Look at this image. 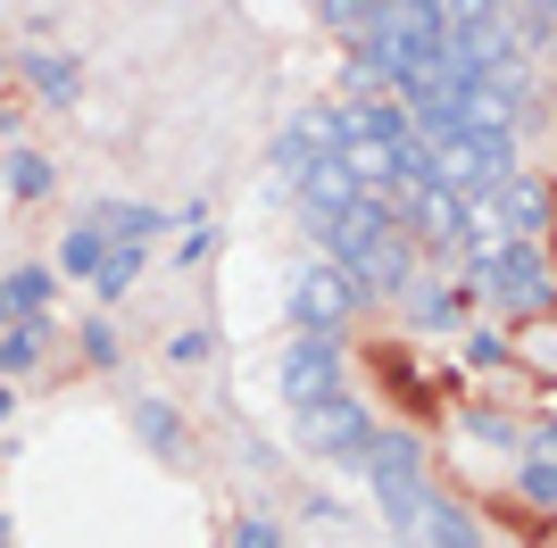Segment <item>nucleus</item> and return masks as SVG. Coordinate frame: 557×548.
Instances as JSON below:
<instances>
[{"label": "nucleus", "instance_id": "22", "mask_svg": "<svg viewBox=\"0 0 557 548\" xmlns=\"http://www.w3.org/2000/svg\"><path fill=\"white\" fill-rule=\"evenodd\" d=\"M458 433H466V440H483V449H499V457L524 449V433H516L508 415H491V408H458Z\"/></svg>", "mask_w": 557, "mask_h": 548}, {"label": "nucleus", "instance_id": "6", "mask_svg": "<svg viewBox=\"0 0 557 548\" xmlns=\"http://www.w3.org/2000/svg\"><path fill=\"white\" fill-rule=\"evenodd\" d=\"M399 225L417 233L424 250H466V191H449V183H424V191H399Z\"/></svg>", "mask_w": 557, "mask_h": 548}, {"label": "nucleus", "instance_id": "1", "mask_svg": "<svg viewBox=\"0 0 557 548\" xmlns=\"http://www.w3.org/2000/svg\"><path fill=\"white\" fill-rule=\"evenodd\" d=\"M466 291L491 299V316H549V308H557V258H549V241H508L499 258H483V266L466 274Z\"/></svg>", "mask_w": 557, "mask_h": 548}, {"label": "nucleus", "instance_id": "24", "mask_svg": "<svg viewBox=\"0 0 557 548\" xmlns=\"http://www.w3.org/2000/svg\"><path fill=\"white\" fill-rule=\"evenodd\" d=\"M134 274H141V241H116V250L100 258L92 291H100V299H116V291H134Z\"/></svg>", "mask_w": 557, "mask_h": 548}, {"label": "nucleus", "instance_id": "15", "mask_svg": "<svg viewBox=\"0 0 557 548\" xmlns=\"http://www.w3.org/2000/svg\"><path fill=\"white\" fill-rule=\"evenodd\" d=\"M42 341H50V316H9V333H0L9 383H25V365H42Z\"/></svg>", "mask_w": 557, "mask_h": 548}, {"label": "nucleus", "instance_id": "10", "mask_svg": "<svg viewBox=\"0 0 557 548\" xmlns=\"http://www.w3.org/2000/svg\"><path fill=\"white\" fill-rule=\"evenodd\" d=\"M399 308H408V324H417V333H449V341H458L466 324H458V308H466V291L458 283H408V291H399Z\"/></svg>", "mask_w": 557, "mask_h": 548}, {"label": "nucleus", "instance_id": "30", "mask_svg": "<svg viewBox=\"0 0 557 548\" xmlns=\"http://www.w3.org/2000/svg\"><path fill=\"white\" fill-rule=\"evenodd\" d=\"M209 333H200V324H191V333H175V341H166V358H175V365H200V358H209Z\"/></svg>", "mask_w": 557, "mask_h": 548}, {"label": "nucleus", "instance_id": "33", "mask_svg": "<svg viewBox=\"0 0 557 548\" xmlns=\"http://www.w3.org/2000/svg\"><path fill=\"white\" fill-rule=\"evenodd\" d=\"M549 548H557V532H549Z\"/></svg>", "mask_w": 557, "mask_h": 548}, {"label": "nucleus", "instance_id": "28", "mask_svg": "<svg viewBox=\"0 0 557 548\" xmlns=\"http://www.w3.org/2000/svg\"><path fill=\"white\" fill-rule=\"evenodd\" d=\"M225 540H233V548H283V532L267 524V515H242V524H233Z\"/></svg>", "mask_w": 557, "mask_h": 548}, {"label": "nucleus", "instance_id": "27", "mask_svg": "<svg viewBox=\"0 0 557 548\" xmlns=\"http://www.w3.org/2000/svg\"><path fill=\"white\" fill-rule=\"evenodd\" d=\"M308 166H317V141H308L300 125H283V141H275V175H292V183H300Z\"/></svg>", "mask_w": 557, "mask_h": 548}, {"label": "nucleus", "instance_id": "21", "mask_svg": "<svg viewBox=\"0 0 557 548\" xmlns=\"http://www.w3.org/2000/svg\"><path fill=\"white\" fill-rule=\"evenodd\" d=\"M325 25L342 42H374V25H383V0H325Z\"/></svg>", "mask_w": 557, "mask_h": 548}, {"label": "nucleus", "instance_id": "13", "mask_svg": "<svg viewBox=\"0 0 557 548\" xmlns=\"http://www.w3.org/2000/svg\"><path fill=\"white\" fill-rule=\"evenodd\" d=\"M125 415H134V440H141L150 457H184V415L166 408V399H134Z\"/></svg>", "mask_w": 557, "mask_h": 548}, {"label": "nucleus", "instance_id": "16", "mask_svg": "<svg viewBox=\"0 0 557 548\" xmlns=\"http://www.w3.org/2000/svg\"><path fill=\"white\" fill-rule=\"evenodd\" d=\"M516 365L541 374V383H557V308H549V316H524V333H516Z\"/></svg>", "mask_w": 557, "mask_h": 548}, {"label": "nucleus", "instance_id": "9", "mask_svg": "<svg viewBox=\"0 0 557 548\" xmlns=\"http://www.w3.org/2000/svg\"><path fill=\"white\" fill-rule=\"evenodd\" d=\"M499 216H508L516 241H549V225H557V191H549L541 175H516L508 191H499Z\"/></svg>", "mask_w": 557, "mask_h": 548}, {"label": "nucleus", "instance_id": "26", "mask_svg": "<svg viewBox=\"0 0 557 548\" xmlns=\"http://www.w3.org/2000/svg\"><path fill=\"white\" fill-rule=\"evenodd\" d=\"M75 349H84V365H100V374H109V365L125 358V341H116V324H109V316H92V324H84V333H75Z\"/></svg>", "mask_w": 557, "mask_h": 548}, {"label": "nucleus", "instance_id": "3", "mask_svg": "<svg viewBox=\"0 0 557 548\" xmlns=\"http://www.w3.org/2000/svg\"><path fill=\"white\" fill-rule=\"evenodd\" d=\"M283 299H292V316H300V333H325V341H342L349 333V316H358V274L342 266V258H300L292 266V283H283Z\"/></svg>", "mask_w": 557, "mask_h": 548}, {"label": "nucleus", "instance_id": "29", "mask_svg": "<svg viewBox=\"0 0 557 548\" xmlns=\"http://www.w3.org/2000/svg\"><path fill=\"white\" fill-rule=\"evenodd\" d=\"M433 9L449 17V34H458V25H483V17H499V0H433Z\"/></svg>", "mask_w": 557, "mask_h": 548}, {"label": "nucleus", "instance_id": "12", "mask_svg": "<svg viewBox=\"0 0 557 548\" xmlns=\"http://www.w3.org/2000/svg\"><path fill=\"white\" fill-rule=\"evenodd\" d=\"M166 216H175V208H141V200H92V216H84V225H100L109 241H150V233H159ZM175 225H184V216H175Z\"/></svg>", "mask_w": 557, "mask_h": 548}, {"label": "nucleus", "instance_id": "14", "mask_svg": "<svg viewBox=\"0 0 557 548\" xmlns=\"http://www.w3.org/2000/svg\"><path fill=\"white\" fill-rule=\"evenodd\" d=\"M50 291H59V266H9V283H0V299H9V316H50Z\"/></svg>", "mask_w": 557, "mask_h": 548}, {"label": "nucleus", "instance_id": "19", "mask_svg": "<svg viewBox=\"0 0 557 548\" xmlns=\"http://www.w3.org/2000/svg\"><path fill=\"white\" fill-rule=\"evenodd\" d=\"M109 250H116V241H109L100 225H75L67 241H59V274H75V283H92V274H100V258H109Z\"/></svg>", "mask_w": 557, "mask_h": 548}, {"label": "nucleus", "instance_id": "2", "mask_svg": "<svg viewBox=\"0 0 557 548\" xmlns=\"http://www.w3.org/2000/svg\"><path fill=\"white\" fill-rule=\"evenodd\" d=\"M367 482H374V499H383V524L408 540V524H417V507L433 499V474H424V433H374L367 440Z\"/></svg>", "mask_w": 557, "mask_h": 548}, {"label": "nucleus", "instance_id": "7", "mask_svg": "<svg viewBox=\"0 0 557 548\" xmlns=\"http://www.w3.org/2000/svg\"><path fill=\"white\" fill-rule=\"evenodd\" d=\"M417 258H424V241L408 225H392L383 241H367V258H358L349 274H358V291H367V299H399L408 283H417Z\"/></svg>", "mask_w": 557, "mask_h": 548}, {"label": "nucleus", "instance_id": "31", "mask_svg": "<svg viewBox=\"0 0 557 548\" xmlns=\"http://www.w3.org/2000/svg\"><path fill=\"white\" fill-rule=\"evenodd\" d=\"M209 258H216V233H209V225H191V233H184V250H175V266H209Z\"/></svg>", "mask_w": 557, "mask_h": 548}, {"label": "nucleus", "instance_id": "17", "mask_svg": "<svg viewBox=\"0 0 557 548\" xmlns=\"http://www.w3.org/2000/svg\"><path fill=\"white\" fill-rule=\"evenodd\" d=\"M17 67H25V84L42 91V100H59V109L75 100V59H59V50H25Z\"/></svg>", "mask_w": 557, "mask_h": 548}, {"label": "nucleus", "instance_id": "23", "mask_svg": "<svg viewBox=\"0 0 557 548\" xmlns=\"http://www.w3.org/2000/svg\"><path fill=\"white\" fill-rule=\"evenodd\" d=\"M342 159L358 166V183H367V191H383V183H399V159H392V141H349Z\"/></svg>", "mask_w": 557, "mask_h": 548}, {"label": "nucleus", "instance_id": "5", "mask_svg": "<svg viewBox=\"0 0 557 548\" xmlns=\"http://www.w3.org/2000/svg\"><path fill=\"white\" fill-rule=\"evenodd\" d=\"M275 383L292 408H317V399H342L349 390V365H342V341H325V333H300V341L283 349Z\"/></svg>", "mask_w": 557, "mask_h": 548}, {"label": "nucleus", "instance_id": "25", "mask_svg": "<svg viewBox=\"0 0 557 548\" xmlns=\"http://www.w3.org/2000/svg\"><path fill=\"white\" fill-rule=\"evenodd\" d=\"M458 341H466V365H508L516 358V341L499 333V324H466Z\"/></svg>", "mask_w": 557, "mask_h": 548}, {"label": "nucleus", "instance_id": "11", "mask_svg": "<svg viewBox=\"0 0 557 548\" xmlns=\"http://www.w3.org/2000/svg\"><path fill=\"white\" fill-rule=\"evenodd\" d=\"M449 50H458V59H466L474 75H491V67H508V59H516V25H508V17L458 25V34H449Z\"/></svg>", "mask_w": 557, "mask_h": 548}, {"label": "nucleus", "instance_id": "8", "mask_svg": "<svg viewBox=\"0 0 557 548\" xmlns=\"http://www.w3.org/2000/svg\"><path fill=\"white\" fill-rule=\"evenodd\" d=\"M408 548H483V524H474L449 490H433V499L417 507V524H408Z\"/></svg>", "mask_w": 557, "mask_h": 548}, {"label": "nucleus", "instance_id": "18", "mask_svg": "<svg viewBox=\"0 0 557 548\" xmlns=\"http://www.w3.org/2000/svg\"><path fill=\"white\" fill-rule=\"evenodd\" d=\"M50 191V159L34 150V141H9V200L17 208H34Z\"/></svg>", "mask_w": 557, "mask_h": 548}, {"label": "nucleus", "instance_id": "20", "mask_svg": "<svg viewBox=\"0 0 557 548\" xmlns=\"http://www.w3.org/2000/svg\"><path fill=\"white\" fill-rule=\"evenodd\" d=\"M516 499L557 515V457H516Z\"/></svg>", "mask_w": 557, "mask_h": 548}, {"label": "nucleus", "instance_id": "4", "mask_svg": "<svg viewBox=\"0 0 557 548\" xmlns=\"http://www.w3.org/2000/svg\"><path fill=\"white\" fill-rule=\"evenodd\" d=\"M292 440H300L308 457H367V440H374V415H367V399H317V408H292Z\"/></svg>", "mask_w": 557, "mask_h": 548}, {"label": "nucleus", "instance_id": "32", "mask_svg": "<svg viewBox=\"0 0 557 548\" xmlns=\"http://www.w3.org/2000/svg\"><path fill=\"white\" fill-rule=\"evenodd\" d=\"M516 457H557V415H541L533 433H524V449H516Z\"/></svg>", "mask_w": 557, "mask_h": 548}]
</instances>
